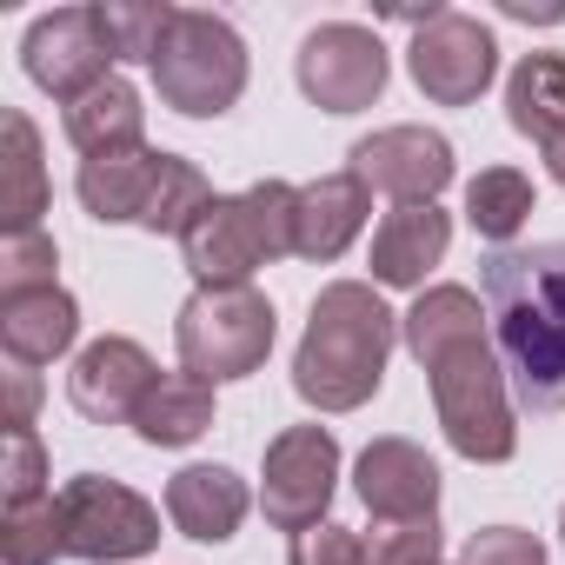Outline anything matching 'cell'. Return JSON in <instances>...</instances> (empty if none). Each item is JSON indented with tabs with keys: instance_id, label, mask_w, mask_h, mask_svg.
Listing matches in <instances>:
<instances>
[{
	"instance_id": "1",
	"label": "cell",
	"mask_w": 565,
	"mask_h": 565,
	"mask_svg": "<svg viewBox=\"0 0 565 565\" xmlns=\"http://www.w3.org/2000/svg\"><path fill=\"white\" fill-rule=\"evenodd\" d=\"M492 347L525 413H565V239L499 246L479 259Z\"/></svg>"
},
{
	"instance_id": "2",
	"label": "cell",
	"mask_w": 565,
	"mask_h": 565,
	"mask_svg": "<svg viewBox=\"0 0 565 565\" xmlns=\"http://www.w3.org/2000/svg\"><path fill=\"white\" fill-rule=\"evenodd\" d=\"M399 320L386 313V300L366 287V279H333L313 300V320L300 333L294 353V393L313 413H360L393 360Z\"/></svg>"
},
{
	"instance_id": "3",
	"label": "cell",
	"mask_w": 565,
	"mask_h": 565,
	"mask_svg": "<svg viewBox=\"0 0 565 565\" xmlns=\"http://www.w3.org/2000/svg\"><path fill=\"white\" fill-rule=\"evenodd\" d=\"M426 386H433L439 433H446V446H452L459 459H472V466H505V459L519 452L512 380H505V360H499L492 333L433 353V360H426Z\"/></svg>"
},
{
	"instance_id": "4",
	"label": "cell",
	"mask_w": 565,
	"mask_h": 565,
	"mask_svg": "<svg viewBox=\"0 0 565 565\" xmlns=\"http://www.w3.org/2000/svg\"><path fill=\"white\" fill-rule=\"evenodd\" d=\"M153 87H160V107L186 114V120H220L239 107L246 94V41L226 14H206V8H180L173 14V34L153 61Z\"/></svg>"
},
{
	"instance_id": "5",
	"label": "cell",
	"mask_w": 565,
	"mask_h": 565,
	"mask_svg": "<svg viewBox=\"0 0 565 565\" xmlns=\"http://www.w3.org/2000/svg\"><path fill=\"white\" fill-rule=\"evenodd\" d=\"M273 300L259 287H200L180 320H173V353L180 373L226 386V380H253L273 353Z\"/></svg>"
},
{
	"instance_id": "6",
	"label": "cell",
	"mask_w": 565,
	"mask_h": 565,
	"mask_svg": "<svg viewBox=\"0 0 565 565\" xmlns=\"http://www.w3.org/2000/svg\"><path fill=\"white\" fill-rule=\"evenodd\" d=\"M54 505H61V545H67V558L127 565V558H147L160 545V505L140 499L120 479L81 472V479H67L54 492Z\"/></svg>"
},
{
	"instance_id": "7",
	"label": "cell",
	"mask_w": 565,
	"mask_h": 565,
	"mask_svg": "<svg viewBox=\"0 0 565 565\" xmlns=\"http://www.w3.org/2000/svg\"><path fill=\"white\" fill-rule=\"evenodd\" d=\"M340 492V439L327 426H287L266 439L259 466V512L279 532L327 525V505Z\"/></svg>"
},
{
	"instance_id": "8",
	"label": "cell",
	"mask_w": 565,
	"mask_h": 565,
	"mask_svg": "<svg viewBox=\"0 0 565 565\" xmlns=\"http://www.w3.org/2000/svg\"><path fill=\"white\" fill-rule=\"evenodd\" d=\"M406 74L433 107H472L499 74V41H492V28L479 14L439 8L406 47Z\"/></svg>"
},
{
	"instance_id": "9",
	"label": "cell",
	"mask_w": 565,
	"mask_h": 565,
	"mask_svg": "<svg viewBox=\"0 0 565 565\" xmlns=\"http://www.w3.org/2000/svg\"><path fill=\"white\" fill-rule=\"evenodd\" d=\"M294 74H300V94H307L320 114H360V107H373V100L386 94L393 61H386V47H380L373 28H360V21H327V28H313V34L300 41Z\"/></svg>"
},
{
	"instance_id": "10",
	"label": "cell",
	"mask_w": 565,
	"mask_h": 565,
	"mask_svg": "<svg viewBox=\"0 0 565 565\" xmlns=\"http://www.w3.org/2000/svg\"><path fill=\"white\" fill-rule=\"evenodd\" d=\"M21 61H28V81L41 94L74 107L81 94H94L114 74V41L100 28V8H54V14H41L28 28V41H21Z\"/></svg>"
},
{
	"instance_id": "11",
	"label": "cell",
	"mask_w": 565,
	"mask_h": 565,
	"mask_svg": "<svg viewBox=\"0 0 565 565\" xmlns=\"http://www.w3.org/2000/svg\"><path fill=\"white\" fill-rule=\"evenodd\" d=\"M353 173L366 180V193H386L393 206H439L459 160L452 140L433 127H380L353 147Z\"/></svg>"
},
{
	"instance_id": "12",
	"label": "cell",
	"mask_w": 565,
	"mask_h": 565,
	"mask_svg": "<svg viewBox=\"0 0 565 565\" xmlns=\"http://www.w3.org/2000/svg\"><path fill=\"white\" fill-rule=\"evenodd\" d=\"M180 259L200 287H253V273L273 259L253 200L246 193H213L206 213L180 233Z\"/></svg>"
},
{
	"instance_id": "13",
	"label": "cell",
	"mask_w": 565,
	"mask_h": 565,
	"mask_svg": "<svg viewBox=\"0 0 565 565\" xmlns=\"http://www.w3.org/2000/svg\"><path fill=\"white\" fill-rule=\"evenodd\" d=\"M153 380H160V366L147 360V347L127 340V333H107V340H94V347L74 353L67 399H74V413H87L94 426H134V413H140V399L153 393Z\"/></svg>"
},
{
	"instance_id": "14",
	"label": "cell",
	"mask_w": 565,
	"mask_h": 565,
	"mask_svg": "<svg viewBox=\"0 0 565 565\" xmlns=\"http://www.w3.org/2000/svg\"><path fill=\"white\" fill-rule=\"evenodd\" d=\"M353 492L373 519H433L439 512V466L413 439H373L353 466Z\"/></svg>"
},
{
	"instance_id": "15",
	"label": "cell",
	"mask_w": 565,
	"mask_h": 565,
	"mask_svg": "<svg viewBox=\"0 0 565 565\" xmlns=\"http://www.w3.org/2000/svg\"><path fill=\"white\" fill-rule=\"evenodd\" d=\"M366 213H373V193L353 167L307 180L300 186V220H294V253L313 259V266H333L366 233Z\"/></svg>"
},
{
	"instance_id": "16",
	"label": "cell",
	"mask_w": 565,
	"mask_h": 565,
	"mask_svg": "<svg viewBox=\"0 0 565 565\" xmlns=\"http://www.w3.org/2000/svg\"><path fill=\"white\" fill-rule=\"evenodd\" d=\"M246 512H253V492L233 466H180L167 479V519H173V532H186L200 545H226Z\"/></svg>"
},
{
	"instance_id": "17",
	"label": "cell",
	"mask_w": 565,
	"mask_h": 565,
	"mask_svg": "<svg viewBox=\"0 0 565 565\" xmlns=\"http://www.w3.org/2000/svg\"><path fill=\"white\" fill-rule=\"evenodd\" d=\"M446 246H452V220L439 206H393L373 226V279L426 294V273L446 259Z\"/></svg>"
},
{
	"instance_id": "18",
	"label": "cell",
	"mask_w": 565,
	"mask_h": 565,
	"mask_svg": "<svg viewBox=\"0 0 565 565\" xmlns=\"http://www.w3.org/2000/svg\"><path fill=\"white\" fill-rule=\"evenodd\" d=\"M74 340H81V307L67 287L0 300V347L14 366H54L61 353H74Z\"/></svg>"
},
{
	"instance_id": "19",
	"label": "cell",
	"mask_w": 565,
	"mask_h": 565,
	"mask_svg": "<svg viewBox=\"0 0 565 565\" xmlns=\"http://www.w3.org/2000/svg\"><path fill=\"white\" fill-rule=\"evenodd\" d=\"M61 127H67V140H74L81 160L134 153V147H147V107H140V87L120 81V74H107L94 94H81V100L67 107Z\"/></svg>"
},
{
	"instance_id": "20",
	"label": "cell",
	"mask_w": 565,
	"mask_h": 565,
	"mask_svg": "<svg viewBox=\"0 0 565 565\" xmlns=\"http://www.w3.org/2000/svg\"><path fill=\"white\" fill-rule=\"evenodd\" d=\"M160 167L167 153L160 147H134V153H107V160H81V206L100 220V226H140L153 186H160Z\"/></svg>"
},
{
	"instance_id": "21",
	"label": "cell",
	"mask_w": 565,
	"mask_h": 565,
	"mask_svg": "<svg viewBox=\"0 0 565 565\" xmlns=\"http://www.w3.org/2000/svg\"><path fill=\"white\" fill-rule=\"evenodd\" d=\"M399 333H406V353L426 366L433 353H446V347H459V340L492 333V320H486V300H479L472 287H426V294L406 307Z\"/></svg>"
},
{
	"instance_id": "22",
	"label": "cell",
	"mask_w": 565,
	"mask_h": 565,
	"mask_svg": "<svg viewBox=\"0 0 565 565\" xmlns=\"http://www.w3.org/2000/svg\"><path fill=\"white\" fill-rule=\"evenodd\" d=\"M505 120L539 147L565 134V54H525L505 74Z\"/></svg>"
},
{
	"instance_id": "23",
	"label": "cell",
	"mask_w": 565,
	"mask_h": 565,
	"mask_svg": "<svg viewBox=\"0 0 565 565\" xmlns=\"http://www.w3.org/2000/svg\"><path fill=\"white\" fill-rule=\"evenodd\" d=\"M8 127V186H0V226L8 233H41V213H47V167H41V134L21 107L0 114Z\"/></svg>"
},
{
	"instance_id": "24",
	"label": "cell",
	"mask_w": 565,
	"mask_h": 565,
	"mask_svg": "<svg viewBox=\"0 0 565 565\" xmlns=\"http://www.w3.org/2000/svg\"><path fill=\"white\" fill-rule=\"evenodd\" d=\"M206 426H213V386L193 380V373H160L153 393L134 413V433L147 446H193Z\"/></svg>"
},
{
	"instance_id": "25",
	"label": "cell",
	"mask_w": 565,
	"mask_h": 565,
	"mask_svg": "<svg viewBox=\"0 0 565 565\" xmlns=\"http://www.w3.org/2000/svg\"><path fill=\"white\" fill-rule=\"evenodd\" d=\"M466 220H472L479 239H492V253L512 246L519 226L532 220V180H525L519 167H486V173L466 186Z\"/></svg>"
},
{
	"instance_id": "26",
	"label": "cell",
	"mask_w": 565,
	"mask_h": 565,
	"mask_svg": "<svg viewBox=\"0 0 565 565\" xmlns=\"http://www.w3.org/2000/svg\"><path fill=\"white\" fill-rule=\"evenodd\" d=\"M173 14L180 8H167V0H100V28L114 41V61H147L153 67L167 34H173Z\"/></svg>"
},
{
	"instance_id": "27",
	"label": "cell",
	"mask_w": 565,
	"mask_h": 565,
	"mask_svg": "<svg viewBox=\"0 0 565 565\" xmlns=\"http://www.w3.org/2000/svg\"><path fill=\"white\" fill-rule=\"evenodd\" d=\"M206 200H213V186H206V173L193 167V160H180V153H167V167H160V186H153V200H147V213H140V226L147 233H186L200 213H206Z\"/></svg>"
},
{
	"instance_id": "28",
	"label": "cell",
	"mask_w": 565,
	"mask_h": 565,
	"mask_svg": "<svg viewBox=\"0 0 565 565\" xmlns=\"http://www.w3.org/2000/svg\"><path fill=\"white\" fill-rule=\"evenodd\" d=\"M67 558L61 545V505L41 499V505H8L0 519V565H54Z\"/></svg>"
},
{
	"instance_id": "29",
	"label": "cell",
	"mask_w": 565,
	"mask_h": 565,
	"mask_svg": "<svg viewBox=\"0 0 565 565\" xmlns=\"http://www.w3.org/2000/svg\"><path fill=\"white\" fill-rule=\"evenodd\" d=\"M54 266H61L54 233H8V239H0V300L47 294L54 287Z\"/></svg>"
},
{
	"instance_id": "30",
	"label": "cell",
	"mask_w": 565,
	"mask_h": 565,
	"mask_svg": "<svg viewBox=\"0 0 565 565\" xmlns=\"http://www.w3.org/2000/svg\"><path fill=\"white\" fill-rule=\"evenodd\" d=\"M439 552H446L439 512L433 519H380L366 539V565H439Z\"/></svg>"
},
{
	"instance_id": "31",
	"label": "cell",
	"mask_w": 565,
	"mask_h": 565,
	"mask_svg": "<svg viewBox=\"0 0 565 565\" xmlns=\"http://www.w3.org/2000/svg\"><path fill=\"white\" fill-rule=\"evenodd\" d=\"M8 505H41V499H54L47 492V446H41V433L28 426V433H8Z\"/></svg>"
},
{
	"instance_id": "32",
	"label": "cell",
	"mask_w": 565,
	"mask_h": 565,
	"mask_svg": "<svg viewBox=\"0 0 565 565\" xmlns=\"http://www.w3.org/2000/svg\"><path fill=\"white\" fill-rule=\"evenodd\" d=\"M287 565H366V539L353 532V525H307V532H294V552H287Z\"/></svg>"
},
{
	"instance_id": "33",
	"label": "cell",
	"mask_w": 565,
	"mask_h": 565,
	"mask_svg": "<svg viewBox=\"0 0 565 565\" xmlns=\"http://www.w3.org/2000/svg\"><path fill=\"white\" fill-rule=\"evenodd\" d=\"M459 565H545V545L519 525H486V532L466 539Z\"/></svg>"
},
{
	"instance_id": "34",
	"label": "cell",
	"mask_w": 565,
	"mask_h": 565,
	"mask_svg": "<svg viewBox=\"0 0 565 565\" xmlns=\"http://www.w3.org/2000/svg\"><path fill=\"white\" fill-rule=\"evenodd\" d=\"M34 406H41V380H34V366H14L8 373V433H28Z\"/></svg>"
},
{
	"instance_id": "35",
	"label": "cell",
	"mask_w": 565,
	"mask_h": 565,
	"mask_svg": "<svg viewBox=\"0 0 565 565\" xmlns=\"http://www.w3.org/2000/svg\"><path fill=\"white\" fill-rule=\"evenodd\" d=\"M505 14H512V21H565L558 0H552V8H532V0H505Z\"/></svg>"
},
{
	"instance_id": "36",
	"label": "cell",
	"mask_w": 565,
	"mask_h": 565,
	"mask_svg": "<svg viewBox=\"0 0 565 565\" xmlns=\"http://www.w3.org/2000/svg\"><path fill=\"white\" fill-rule=\"evenodd\" d=\"M545 167H552V180H558V186H565V134H558V140H552V147H545Z\"/></svg>"
},
{
	"instance_id": "37",
	"label": "cell",
	"mask_w": 565,
	"mask_h": 565,
	"mask_svg": "<svg viewBox=\"0 0 565 565\" xmlns=\"http://www.w3.org/2000/svg\"><path fill=\"white\" fill-rule=\"evenodd\" d=\"M558 539H565V505H558Z\"/></svg>"
}]
</instances>
